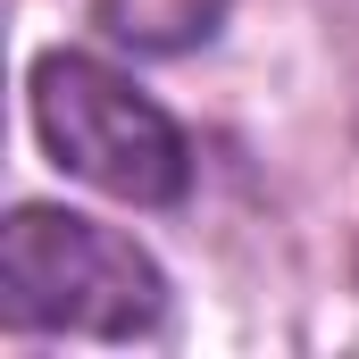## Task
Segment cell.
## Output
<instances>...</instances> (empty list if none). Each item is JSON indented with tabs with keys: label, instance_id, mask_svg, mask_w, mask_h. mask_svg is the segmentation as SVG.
Masks as SVG:
<instances>
[{
	"label": "cell",
	"instance_id": "7a4b0ae2",
	"mask_svg": "<svg viewBox=\"0 0 359 359\" xmlns=\"http://www.w3.org/2000/svg\"><path fill=\"white\" fill-rule=\"evenodd\" d=\"M34 126L67 176L100 184L134 209H168L192 184V151H184L176 117L84 50H50L34 67Z\"/></svg>",
	"mask_w": 359,
	"mask_h": 359
},
{
	"label": "cell",
	"instance_id": "3957f363",
	"mask_svg": "<svg viewBox=\"0 0 359 359\" xmlns=\"http://www.w3.org/2000/svg\"><path fill=\"white\" fill-rule=\"evenodd\" d=\"M92 17L134 50H192L217 34L226 0H92Z\"/></svg>",
	"mask_w": 359,
	"mask_h": 359
},
{
	"label": "cell",
	"instance_id": "6da1fadb",
	"mask_svg": "<svg viewBox=\"0 0 359 359\" xmlns=\"http://www.w3.org/2000/svg\"><path fill=\"white\" fill-rule=\"evenodd\" d=\"M0 309L25 334H92L134 343L168 326V276L117 226L25 201L0 234Z\"/></svg>",
	"mask_w": 359,
	"mask_h": 359
}]
</instances>
